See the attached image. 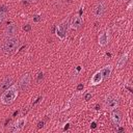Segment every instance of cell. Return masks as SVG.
<instances>
[{
    "label": "cell",
    "mask_w": 133,
    "mask_h": 133,
    "mask_svg": "<svg viewBox=\"0 0 133 133\" xmlns=\"http://www.w3.org/2000/svg\"><path fill=\"white\" fill-rule=\"evenodd\" d=\"M98 43L101 47H105L108 45L109 43V33L108 31H103L99 34V37H98Z\"/></svg>",
    "instance_id": "9c48e42d"
},
{
    "label": "cell",
    "mask_w": 133,
    "mask_h": 133,
    "mask_svg": "<svg viewBox=\"0 0 133 133\" xmlns=\"http://www.w3.org/2000/svg\"><path fill=\"white\" fill-rule=\"evenodd\" d=\"M122 1H124L125 3H127V2H130V1H131V0H122Z\"/></svg>",
    "instance_id": "f1b7e54d"
},
{
    "label": "cell",
    "mask_w": 133,
    "mask_h": 133,
    "mask_svg": "<svg viewBox=\"0 0 133 133\" xmlns=\"http://www.w3.org/2000/svg\"><path fill=\"white\" fill-rule=\"evenodd\" d=\"M30 81H31V77H30V75L29 74H24L21 79L19 80V83H18V87H19V91H21V92H24L26 91L28 87H29V85H30Z\"/></svg>",
    "instance_id": "5b68a950"
},
{
    "label": "cell",
    "mask_w": 133,
    "mask_h": 133,
    "mask_svg": "<svg viewBox=\"0 0 133 133\" xmlns=\"http://www.w3.org/2000/svg\"><path fill=\"white\" fill-rule=\"evenodd\" d=\"M23 30L26 31V32H29V31L31 30V25H29V24L24 25V26H23Z\"/></svg>",
    "instance_id": "ac0fdd59"
},
{
    "label": "cell",
    "mask_w": 133,
    "mask_h": 133,
    "mask_svg": "<svg viewBox=\"0 0 133 133\" xmlns=\"http://www.w3.org/2000/svg\"><path fill=\"white\" fill-rule=\"evenodd\" d=\"M69 128V124H66V126L64 127V130H66V129H68Z\"/></svg>",
    "instance_id": "f546056e"
},
{
    "label": "cell",
    "mask_w": 133,
    "mask_h": 133,
    "mask_svg": "<svg viewBox=\"0 0 133 133\" xmlns=\"http://www.w3.org/2000/svg\"><path fill=\"white\" fill-rule=\"evenodd\" d=\"M17 31H18V28L15 24H9L5 27L4 29V35L6 37H14L16 36L17 34Z\"/></svg>",
    "instance_id": "30bf717a"
},
{
    "label": "cell",
    "mask_w": 133,
    "mask_h": 133,
    "mask_svg": "<svg viewBox=\"0 0 133 133\" xmlns=\"http://www.w3.org/2000/svg\"><path fill=\"white\" fill-rule=\"evenodd\" d=\"M25 124H26V118H21L17 120V122L14 124V129L13 131H21L24 127H25Z\"/></svg>",
    "instance_id": "4fadbf2b"
},
{
    "label": "cell",
    "mask_w": 133,
    "mask_h": 133,
    "mask_svg": "<svg viewBox=\"0 0 133 133\" xmlns=\"http://www.w3.org/2000/svg\"><path fill=\"white\" fill-rule=\"evenodd\" d=\"M101 71V74L103 76V80H107L109 77H110V75H111V72H112V65L111 64H108L106 66H104L103 69L100 70Z\"/></svg>",
    "instance_id": "5bb4252c"
},
{
    "label": "cell",
    "mask_w": 133,
    "mask_h": 133,
    "mask_svg": "<svg viewBox=\"0 0 133 133\" xmlns=\"http://www.w3.org/2000/svg\"><path fill=\"white\" fill-rule=\"evenodd\" d=\"M14 84V79L13 77H5L1 82H0V92H4L5 90H7L9 86H12Z\"/></svg>",
    "instance_id": "7c38bea8"
},
{
    "label": "cell",
    "mask_w": 133,
    "mask_h": 133,
    "mask_svg": "<svg viewBox=\"0 0 133 133\" xmlns=\"http://www.w3.org/2000/svg\"><path fill=\"white\" fill-rule=\"evenodd\" d=\"M91 98H92V94H91V93L85 94V96H84V100H85V101H90Z\"/></svg>",
    "instance_id": "d6986e66"
},
{
    "label": "cell",
    "mask_w": 133,
    "mask_h": 133,
    "mask_svg": "<svg viewBox=\"0 0 133 133\" xmlns=\"http://www.w3.org/2000/svg\"><path fill=\"white\" fill-rule=\"evenodd\" d=\"M110 111H111L110 116H111V121H112V123H113V124H115L117 127L121 126V124H122V120H123L121 111H120L118 108L112 109V110H110Z\"/></svg>",
    "instance_id": "8992f818"
},
{
    "label": "cell",
    "mask_w": 133,
    "mask_h": 133,
    "mask_svg": "<svg viewBox=\"0 0 133 133\" xmlns=\"http://www.w3.org/2000/svg\"><path fill=\"white\" fill-rule=\"evenodd\" d=\"M124 130H125V129L123 128V127H121V126H119V128L117 129V131H118V132H123V131H124Z\"/></svg>",
    "instance_id": "d4e9b609"
},
{
    "label": "cell",
    "mask_w": 133,
    "mask_h": 133,
    "mask_svg": "<svg viewBox=\"0 0 133 133\" xmlns=\"http://www.w3.org/2000/svg\"><path fill=\"white\" fill-rule=\"evenodd\" d=\"M96 109H97V110H99V109H100V107H99V105H97V106H96Z\"/></svg>",
    "instance_id": "4dcf8cb0"
},
{
    "label": "cell",
    "mask_w": 133,
    "mask_h": 133,
    "mask_svg": "<svg viewBox=\"0 0 133 133\" xmlns=\"http://www.w3.org/2000/svg\"><path fill=\"white\" fill-rule=\"evenodd\" d=\"M4 16H5V14H3V13H1V12H0V24L2 23L3 19H4Z\"/></svg>",
    "instance_id": "ffe728a7"
},
{
    "label": "cell",
    "mask_w": 133,
    "mask_h": 133,
    "mask_svg": "<svg viewBox=\"0 0 133 133\" xmlns=\"http://www.w3.org/2000/svg\"><path fill=\"white\" fill-rule=\"evenodd\" d=\"M127 60H128V53H125L124 55H122L121 58L119 59L118 64H117V68L118 69H122L123 66H125V64L127 63Z\"/></svg>",
    "instance_id": "9a60e30c"
},
{
    "label": "cell",
    "mask_w": 133,
    "mask_h": 133,
    "mask_svg": "<svg viewBox=\"0 0 133 133\" xmlns=\"http://www.w3.org/2000/svg\"><path fill=\"white\" fill-rule=\"evenodd\" d=\"M26 2H28V3H34V2H36L37 0H25Z\"/></svg>",
    "instance_id": "484cf974"
},
{
    "label": "cell",
    "mask_w": 133,
    "mask_h": 133,
    "mask_svg": "<svg viewBox=\"0 0 133 133\" xmlns=\"http://www.w3.org/2000/svg\"><path fill=\"white\" fill-rule=\"evenodd\" d=\"M68 27H69V19H65V20H63L59 25H57L55 34L59 40L62 41V40L65 39L66 31H68Z\"/></svg>",
    "instance_id": "3957f363"
},
{
    "label": "cell",
    "mask_w": 133,
    "mask_h": 133,
    "mask_svg": "<svg viewBox=\"0 0 133 133\" xmlns=\"http://www.w3.org/2000/svg\"><path fill=\"white\" fill-rule=\"evenodd\" d=\"M19 45H20V42H19L18 37L14 36V37H6V40L4 41L3 45H2V50L4 53L9 54V53H13L15 52Z\"/></svg>",
    "instance_id": "7a4b0ae2"
},
{
    "label": "cell",
    "mask_w": 133,
    "mask_h": 133,
    "mask_svg": "<svg viewBox=\"0 0 133 133\" xmlns=\"http://www.w3.org/2000/svg\"><path fill=\"white\" fill-rule=\"evenodd\" d=\"M42 99H43L42 97H39V98H37V99H36V101H35V102H33V105H34V104H36V103H39V102H40V101H41Z\"/></svg>",
    "instance_id": "4316f807"
},
{
    "label": "cell",
    "mask_w": 133,
    "mask_h": 133,
    "mask_svg": "<svg viewBox=\"0 0 133 133\" xmlns=\"http://www.w3.org/2000/svg\"><path fill=\"white\" fill-rule=\"evenodd\" d=\"M96 127H97V124H96V123H95V122H93L92 124H91V128L95 129V128H96Z\"/></svg>",
    "instance_id": "cb8c5ba5"
},
{
    "label": "cell",
    "mask_w": 133,
    "mask_h": 133,
    "mask_svg": "<svg viewBox=\"0 0 133 133\" xmlns=\"http://www.w3.org/2000/svg\"><path fill=\"white\" fill-rule=\"evenodd\" d=\"M43 75H44L43 73H39V76H37V81H40L41 79H43V77H44Z\"/></svg>",
    "instance_id": "7402d4cb"
},
{
    "label": "cell",
    "mask_w": 133,
    "mask_h": 133,
    "mask_svg": "<svg viewBox=\"0 0 133 133\" xmlns=\"http://www.w3.org/2000/svg\"><path fill=\"white\" fill-rule=\"evenodd\" d=\"M0 12L6 15V13H7V6L5 4H2L1 6H0Z\"/></svg>",
    "instance_id": "e0dca14e"
},
{
    "label": "cell",
    "mask_w": 133,
    "mask_h": 133,
    "mask_svg": "<svg viewBox=\"0 0 133 133\" xmlns=\"http://www.w3.org/2000/svg\"><path fill=\"white\" fill-rule=\"evenodd\" d=\"M44 124H45L44 122H39V124H37V128H39V129L43 128V127H44Z\"/></svg>",
    "instance_id": "44dd1931"
},
{
    "label": "cell",
    "mask_w": 133,
    "mask_h": 133,
    "mask_svg": "<svg viewBox=\"0 0 133 133\" xmlns=\"http://www.w3.org/2000/svg\"><path fill=\"white\" fill-rule=\"evenodd\" d=\"M106 11V6L104 4V2H98L94 8V15L96 18H101Z\"/></svg>",
    "instance_id": "ba28073f"
},
{
    "label": "cell",
    "mask_w": 133,
    "mask_h": 133,
    "mask_svg": "<svg viewBox=\"0 0 133 133\" xmlns=\"http://www.w3.org/2000/svg\"><path fill=\"white\" fill-rule=\"evenodd\" d=\"M83 84H78V86H77V91H81V90H83Z\"/></svg>",
    "instance_id": "603a6c76"
},
{
    "label": "cell",
    "mask_w": 133,
    "mask_h": 133,
    "mask_svg": "<svg viewBox=\"0 0 133 133\" xmlns=\"http://www.w3.org/2000/svg\"><path fill=\"white\" fill-rule=\"evenodd\" d=\"M33 22H35V23H39V22H41L42 21V16L41 15H33Z\"/></svg>",
    "instance_id": "2e32d148"
},
{
    "label": "cell",
    "mask_w": 133,
    "mask_h": 133,
    "mask_svg": "<svg viewBox=\"0 0 133 133\" xmlns=\"http://www.w3.org/2000/svg\"><path fill=\"white\" fill-rule=\"evenodd\" d=\"M18 113H19V111H18V110H17V111H15V112H14V117H16V116L18 115Z\"/></svg>",
    "instance_id": "83f0119b"
},
{
    "label": "cell",
    "mask_w": 133,
    "mask_h": 133,
    "mask_svg": "<svg viewBox=\"0 0 133 133\" xmlns=\"http://www.w3.org/2000/svg\"><path fill=\"white\" fill-rule=\"evenodd\" d=\"M83 24V20H82V17L80 15H75L72 19H71V22H70V27L72 29H78L80 28Z\"/></svg>",
    "instance_id": "52a82bcc"
},
{
    "label": "cell",
    "mask_w": 133,
    "mask_h": 133,
    "mask_svg": "<svg viewBox=\"0 0 133 133\" xmlns=\"http://www.w3.org/2000/svg\"><path fill=\"white\" fill-rule=\"evenodd\" d=\"M102 81H103V76L101 74V71H97L92 76L90 84L93 85V86H96V85H99L100 83H102Z\"/></svg>",
    "instance_id": "8fae6325"
},
{
    "label": "cell",
    "mask_w": 133,
    "mask_h": 133,
    "mask_svg": "<svg viewBox=\"0 0 133 133\" xmlns=\"http://www.w3.org/2000/svg\"><path fill=\"white\" fill-rule=\"evenodd\" d=\"M19 96V87L16 84H13L12 86H9L7 90L2 92L1 96H0V102L3 105H11L13 104Z\"/></svg>",
    "instance_id": "6da1fadb"
},
{
    "label": "cell",
    "mask_w": 133,
    "mask_h": 133,
    "mask_svg": "<svg viewBox=\"0 0 133 133\" xmlns=\"http://www.w3.org/2000/svg\"><path fill=\"white\" fill-rule=\"evenodd\" d=\"M104 105H105V108L112 110L119 107V100L117 97H115L113 95H108V96L105 98V102H104Z\"/></svg>",
    "instance_id": "277c9868"
}]
</instances>
